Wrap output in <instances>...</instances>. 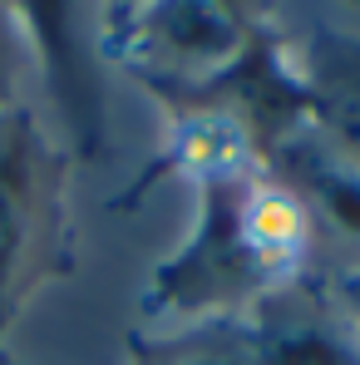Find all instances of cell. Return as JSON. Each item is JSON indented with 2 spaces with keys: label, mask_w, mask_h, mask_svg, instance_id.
<instances>
[{
  "label": "cell",
  "mask_w": 360,
  "mask_h": 365,
  "mask_svg": "<svg viewBox=\"0 0 360 365\" xmlns=\"http://www.w3.org/2000/svg\"><path fill=\"white\" fill-rule=\"evenodd\" d=\"M192 222L182 242L153 267L143 316L163 331L227 321L267 297L306 282L316 217L267 168H237L187 182Z\"/></svg>",
  "instance_id": "6da1fadb"
},
{
  "label": "cell",
  "mask_w": 360,
  "mask_h": 365,
  "mask_svg": "<svg viewBox=\"0 0 360 365\" xmlns=\"http://www.w3.org/2000/svg\"><path fill=\"white\" fill-rule=\"evenodd\" d=\"M262 168L287 192H297L301 207L316 222H331V227L360 237V168L351 158H341L311 123L301 133H292Z\"/></svg>",
  "instance_id": "8992f818"
},
{
  "label": "cell",
  "mask_w": 360,
  "mask_h": 365,
  "mask_svg": "<svg viewBox=\"0 0 360 365\" xmlns=\"http://www.w3.org/2000/svg\"><path fill=\"white\" fill-rule=\"evenodd\" d=\"M30 64L40 69L55 123L74 158H99L109 133V104H104V74H99V10L69 5V0H30L15 5Z\"/></svg>",
  "instance_id": "277c9868"
},
{
  "label": "cell",
  "mask_w": 360,
  "mask_h": 365,
  "mask_svg": "<svg viewBox=\"0 0 360 365\" xmlns=\"http://www.w3.org/2000/svg\"><path fill=\"white\" fill-rule=\"evenodd\" d=\"M74 267L69 153L25 104L0 114V336Z\"/></svg>",
  "instance_id": "7a4b0ae2"
},
{
  "label": "cell",
  "mask_w": 360,
  "mask_h": 365,
  "mask_svg": "<svg viewBox=\"0 0 360 365\" xmlns=\"http://www.w3.org/2000/svg\"><path fill=\"white\" fill-rule=\"evenodd\" d=\"M311 128L360 168V35L341 25H311L297 50Z\"/></svg>",
  "instance_id": "5b68a950"
},
{
  "label": "cell",
  "mask_w": 360,
  "mask_h": 365,
  "mask_svg": "<svg viewBox=\"0 0 360 365\" xmlns=\"http://www.w3.org/2000/svg\"><path fill=\"white\" fill-rule=\"evenodd\" d=\"M25 69H30V45H25L20 15H15V5H0V114L20 109Z\"/></svg>",
  "instance_id": "52a82bcc"
},
{
  "label": "cell",
  "mask_w": 360,
  "mask_h": 365,
  "mask_svg": "<svg viewBox=\"0 0 360 365\" xmlns=\"http://www.w3.org/2000/svg\"><path fill=\"white\" fill-rule=\"evenodd\" d=\"M326 292H331L336 311L351 321V331L360 336V267H346V272H336V282H331Z\"/></svg>",
  "instance_id": "ba28073f"
},
{
  "label": "cell",
  "mask_w": 360,
  "mask_h": 365,
  "mask_svg": "<svg viewBox=\"0 0 360 365\" xmlns=\"http://www.w3.org/2000/svg\"><path fill=\"white\" fill-rule=\"evenodd\" d=\"M272 15L232 0L99 5V55L123 64L148 94L197 89L247 55Z\"/></svg>",
  "instance_id": "3957f363"
},
{
  "label": "cell",
  "mask_w": 360,
  "mask_h": 365,
  "mask_svg": "<svg viewBox=\"0 0 360 365\" xmlns=\"http://www.w3.org/2000/svg\"><path fill=\"white\" fill-rule=\"evenodd\" d=\"M0 365H15V361H10V356H5V351H0Z\"/></svg>",
  "instance_id": "9c48e42d"
}]
</instances>
